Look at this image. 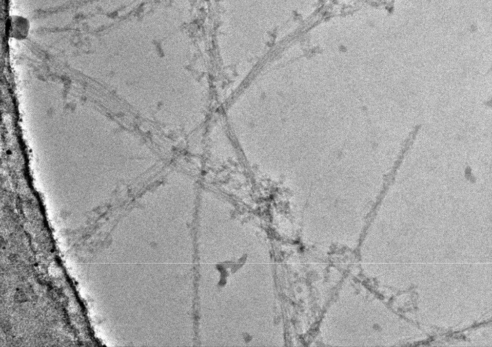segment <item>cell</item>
Listing matches in <instances>:
<instances>
[{
    "mask_svg": "<svg viewBox=\"0 0 492 347\" xmlns=\"http://www.w3.org/2000/svg\"><path fill=\"white\" fill-rule=\"evenodd\" d=\"M11 23V34H13V37L17 38V39L25 38V34L27 33L28 28H29V25H28L27 22L25 21V19L22 18V17L13 18Z\"/></svg>",
    "mask_w": 492,
    "mask_h": 347,
    "instance_id": "cell-1",
    "label": "cell"
}]
</instances>
